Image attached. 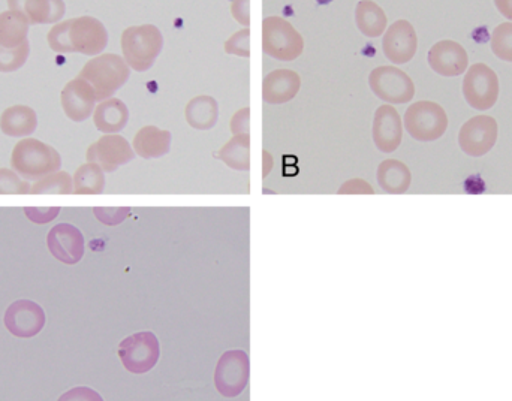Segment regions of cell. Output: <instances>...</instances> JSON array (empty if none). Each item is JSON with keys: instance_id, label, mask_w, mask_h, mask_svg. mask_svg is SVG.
Here are the masks:
<instances>
[{"instance_id": "d6986e66", "label": "cell", "mask_w": 512, "mask_h": 401, "mask_svg": "<svg viewBox=\"0 0 512 401\" xmlns=\"http://www.w3.org/2000/svg\"><path fill=\"white\" fill-rule=\"evenodd\" d=\"M300 75L291 69H276L262 80V99L265 104L282 105L291 102L300 92Z\"/></svg>"}, {"instance_id": "e575fe53", "label": "cell", "mask_w": 512, "mask_h": 401, "mask_svg": "<svg viewBox=\"0 0 512 401\" xmlns=\"http://www.w3.org/2000/svg\"><path fill=\"white\" fill-rule=\"evenodd\" d=\"M96 219L107 226H117L125 222L131 214L129 207H95L93 208Z\"/></svg>"}, {"instance_id": "4dcf8cb0", "label": "cell", "mask_w": 512, "mask_h": 401, "mask_svg": "<svg viewBox=\"0 0 512 401\" xmlns=\"http://www.w3.org/2000/svg\"><path fill=\"white\" fill-rule=\"evenodd\" d=\"M492 51L498 59L512 63V21L499 24L492 35Z\"/></svg>"}, {"instance_id": "4316f807", "label": "cell", "mask_w": 512, "mask_h": 401, "mask_svg": "<svg viewBox=\"0 0 512 401\" xmlns=\"http://www.w3.org/2000/svg\"><path fill=\"white\" fill-rule=\"evenodd\" d=\"M355 23L367 38H379L387 30L388 18L384 9L373 0H361L355 8Z\"/></svg>"}, {"instance_id": "ac0fdd59", "label": "cell", "mask_w": 512, "mask_h": 401, "mask_svg": "<svg viewBox=\"0 0 512 401\" xmlns=\"http://www.w3.org/2000/svg\"><path fill=\"white\" fill-rule=\"evenodd\" d=\"M60 102L66 117L72 122L80 123L92 116L98 101L92 86L83 78L77 77L63 87Z\"/></svg>"}, {"instance_id": "83f0119b", "label": "cell", "mask_w": 512, "mask_h": 401, "mask_svg": "<svg viewBox=\"0 0 512 401\" xmlns=\"http://www.w3.org/2000/svg\"><path fill=\"white\" fill-rule=\"evenodd\" d=\"M219 159L231 170H251V135H234L219 150Z\"/></svg>"}, {"instance_id": "f546056e", "label": "cell", "mask_w": 512, "mask_h": 401, "mask_svg": "<svg viewBox=\"0 0 512 401\" xmlns=\"http://www.w3.org/2000/svg\"><path fill=\"white\" fill-rule=\"evenodd\" d=\"M72 192H74V183H72V177L65 171H57L42 177L30 189L32 195H69Z\"/></svg>"}, {"instance_id": "7402d4cb", "label": "cell", "mask_w": 512, "mask_h": 401, "mask_svg": "<svg viewBox=\"0 0 512 401\" xmlns=\"http://www.w3.org/2000/svg\"><path fill=\"white\" fill-rule=\"evenodd\" d=\"M129 122V110L125 102L117 98L105 99L96 105L93 111V123L99 132L117 134L123 131Z\"/></svg>"}, {"instance_id": "d590c367", "label": "cell", "mask_w": 512, "mask_h": 401, "mask_svg": "<svg viewBox=\"0 0 512 401\" xmlns=\"http://www.w3.org/2000/svg\"><path fill=\"white\" fill-rule=\"evenodd\" d=\"M27 219L35 225H45L53 222L60 214V207H26L24 208Z\"/></svg>"}, {"instance_id": "836d02e7", "label": "cell", "mask_w": 512, "mask_h": 401, "mask_svg": "<svg viewBox=\"0 0 512 401\" xmlns=\"http://www.w3.org/2000/svg\"><path fill=\"white\" fill-rule=\"evenodd\" d=\"M225 53L237 57H251V29L243 27L239 32L231 35L224 44Z\"/></svg>"}, {"instance_id": "1f68e13d", "label": "cell", "mask_w": 512, "mask_h": 401, "mask_svg": "<svg viewBox=\"0 0 512 401\" xmlns=\"http://www.w3.org/2000/svg\"><path fill=\"white\" fill-rule=\"evenodd\" d=\"M29 53V42L18 48H12V50L0 47V72L18 71L29 59Z\"/></svg>"}, {"instance_id": "8992f818", "label": "cell", "mask_w": 512, "mask_h": 401, "mask_svg": "<svg viewBox=\"0 0 512 401\" xmlns=\"http://www.w3.org/2000/svg\"><path fill=\"white\" fill-rule=\"evenodd\" d=\"M406 132L420 143H432L444 137L448 116L442 105L432 101H418L406 110L403 117Z\"/></svg>"}, {"instance_id": "6da1fadb", "label": "cell", "mask_w": 512, "mask_h": 401, "mask_svg": "<svg viewBox=\"0 0 512 401\" xmlns=\"http://www.w3.org/2000/svg\"><path fill=\"white\" fill-rule=\"evenodd\" d=\"M47 42L56 53L99 56L108 45V32L98 18L83 15L54 24L48 32Z\"/></svg>"}, {"instance_id": "74e56055", "label": "cell", "mask_w": 512, "mask_h": 401, "mask_svg": "<svg viewBox=\"0 0 512 401\" xmlns=\"http://www.w3.org/2000/svg\"><path fill=\"white\" fill-rule=\"evenodd\" d=\"M231 15L240 26H251V0H233Z\"/></svg>"}, {"instance_id": "44dd1931", "label": "cell", "mask_w": 512, "mask_h": 401, "mask_svg": "<svg viewBox=\"0 0 512 401\" xmlns=\"http://www.w3.org/2000/svg\"><path fill=\"white\" fill-rule=\"evenodd\" d=\"M9 9L23 12L30 24H51L62 20L66 12L63 0H6Z\"/></svg>"}, {"instance_id": "5bb4252c", "label": "cell", "mask_w": 512, "mask_h": 401, "mask_svg": "<svg viewBox=\"0 0 512 401\" xmlns=\"http://www.w3.org/2000/svg\"><path fill=\"white\" fill-rule=\"evenodd\" d=\"M385 57L394 65H405L414 59L418 50V36L409 21L397 20L385 30L382 39Z\"/></svg>"}, {"instance_id": "7a4b0ae2", "label": "cell", "mask_w": 512, "mask_h": 401, "mask_svg": "<svg viewBox=\"0 0 512 401\" xmlns=\"http://www.w3.org/2000/svg\"><path fill=\"white\" fill-rule=\"evenodd\" d=\"M62 167L59 152L35 138L18 141L11 153V168L24 180H41Z\"/></svg>"}, {"instance_id": "60d3db41", "label": "cell", "mask_w": 512, "mask_h": 401, "mask_svg": "<svg viewBox=\"0 0 512 401\" xmlns=\"http://www.w3.org/2000/svg\"><path fill=\"white\" fill-rule=\"evenodd\" d=\"M495 5L507 20L512 21V0H495Z\"/></svg>"}, {"instance_id": "9c48e42d", "label": "cell", "mask_w": 512, "mask_h": 401, "mask_svg": "<svg viewBox=\"0 0 512 401\" xmlns=\"http://www.w3.org/2000/svg\"><path fill=\"white\" fill-rule=\"evenodd\" d=\"M501 93L499 77L486 63H475L466 71L463 96L474 110L487 111L495 107Z\"/></svg>"}, {"instance_id": "484cf974", "label": "cell", "mask_w": 512, "mask_h": 401, "mask_svg": "<svg viewBox=\"0 0 512 401\" xmlns=\"http://www.w3.org/2000/svg\"><path fill=\"white\" fill-rule=\"evenodd\" d=\"M376 177H378L379 186L387 194H405L411 188V171L397 159H387V161L381 162L376 171Z\"/></svg>"}, {"instance_id": "f1b7e54d", "label": "cell", "mask_w": 512, "mask_h": 401, "mask_svg": "<svg viewBox=\"0 0 512 401\" xmlns=\"http://www.w3.org/2000/svg\"><path fill=\"white\" fill-rule=\"evenodd\" d=\"M72 183H74V192H72V194H102L105 188L104 171H102L99 165L87 162V164L81 165V167L75 171L74 177H72Z\"/></svg>"}, {"instance_id": "603a6c76", "label": "cell", "mask_w": 512, "mask_h": 401, "mask_svg": "<svg viewBox=\"0 0 512 401\" xmlns=\"http://www.w3.org/2000/svg\"><path fill=\"white\" fill-rule=\"evenodd\" d=\"M38 126L35 110L27 105H12L0 116V131L12 138L32 135Z\"/></svg>"}, {"instance_id": "5b68a950", "label": "cell", "mask_w": 512, "mask_h": 401, "mask_svg": "<svg viewBox=\"0 0 512 401\" xmlns=\"http://www.w3.org/2000/svg\"><path fill=\"white\" fill-rule=\"evenodd\" d=\"M262 51L280 62H292L303 54L304 39L288 20L271 15L262 20Z\"/></svg>"}, {"instance_id": "cb8c5ba5", "label": "cell", "mask_w": 512, "mask_h": 401, "mask_svg": "<svg viewBox=\"0 0 512 401\" xmlns=\"http://www.w3.org/2000/svg\"><path fill=\"white\" fill-rule=\"evenodd\" d=\"M185 119L197 131H210L219 120L218 101L207 95L191 99L185 108Z\"/></svg>"}, {"instance_id": "ffe728a7", "label": "cell", "mask_w": 512, "mask_h": 401, "mask_svg": "<svg viewBox=\"0 0 512 401\" xmlns=\"http://www.w3.org/2000/svg\"><path fill=\"white\" fill-rule=\"evenodd\" d=\"M173 135L158 126H144L135 134L132 149L135 155L143 159H158L168 155L171 150Z\"/></svg>"}, {"instance_id": "ba28073f", "label": "cell", "mask_w": 512, "mask_h": 401, "mask_svg": "<svg viewBox=\"0 0 512 401\" xmlns=\"http://www.w3.org/2000/svg\"><path fill=\"white\" fill-rule=\"evenodd\" d=\"M251 378V361L242 349L227 351L219 358L215 370L216 390L227 399L239 397L248 388Z\"/></svg>"}, {"instance_id": "f35d334b", "label": "cell", "mask_w": 512, "mask_h": 401, "mask_svg": "<svg viewBox=\"0 0 512 401\" xmlns=\"http://www.w3.org/2000/svg\"><path fill=\"white\" fill-rule=\"evenodd\" d=\"M251 128V108L246 107L237 111L230 122V129L233 135L249 134Z\"/></svg>"}, {"instance_id": "2e32d148", "label": "cell", "mask_w": 512, "mask_h": 401, "mask_svg": "<svg viewBox=\"0 0 512 401\" xmlns=\"http://www.w3.org/2000/svg\"><path fill=\"white\" fill-rule=\"evenodd\" d=\"M373 143L382 153H394L403 140V122L393 105H381L373 117Z\"/></svg>"}, {"instance_id": "e0dca14e", "label": "cell", "mask_w": 512, "mask_h": 401, "mask_svg": "<svg viewBox=\"0 0 512 401\" xmlns=\"http://www.w3.org/2000/svg\"><path fill=\"white\" fill-rule=\"evenodd\" d=\"M430 68L442 77H459L469 66V56L459 42L445 39L436 42L427 56Z\"/></svg>"}, {"instance_id": "d4e9b609", "label": "cell", "mask_w": 512, "mask_h": 401, "mask_svg": "<svg viewBox=\"0 0 512 401\" xmlns=\"http://www.w3.org/2000/svg\"><path fill=\"white\" fill-rule=\"evenodd\" d=\"M30 21L23 12L8 9L0 12V47L18 48L26 44Z\"/></svg>"}, {"instance_id": "8fae6325", "label": "cell", "mask_w": 512, "mask_h": 401, "mask_svg": "<svg viewBox=\"0 0 512 401\" xmlns=\"http://www.w3.org/2000/svg\"><path fill=\"white\" fill-rule=\"evenodd\" d=\"M499 126L495 117L477 116L465 123L459 132V144L463 153L481 158L495 147Z\"/></svg>"}, {"instance_id": "52a82bcc", "label": "cell", "mask_w": 512, "mask_h": 401, "mask_svg": "<svg viewBox=\"0 0 512 401\" xmlns=\"http://www.w3.org/2000/svg\"><path fill=\"white\" fill-rule=\"evenodd\" d=\"M119 358L123 367L134 375L155 369L161 358V343L152 331L132 334L120 342Z\"/></svg>"}, {"instance_id": "277c9868", "label": "cell", "mask_w": 512, "mask_h": 401, "mask_svg": "<svg viewBox=\"0 0 512 401\" xmlns=\"http://www.w3.org/2000/svg\"><path fill=\"white\" fill-rule=\"evenodd\" d=\"M120 45L123 59L129 68L137 72H146L155 65L156 59L162 53L164 36L153 24L131 26L123 30Z\"/></svg>"}, {"instance_id": "30bf717a", "label": "cell", "mask_w": 512, "mask_h": 401, "mask_svg": "<svg viewBox=\"0 0 512 401\" xmlns=\"http://www.w3.org/2000/svg\"><path fill=\"white\" fill-rule=\"evenodd\" d=\"M369 86L376 98L390 105L408 104L414 99L412 78L396 66H379L369 75Z\"/></svg>"}, {"instance_id": "3957f363", "label": "cell", "mask_w": 512, "mask_h": 401, "mask_svg": "<svg viewBox=\"0 0 512 401\" xmlns=\"http://www.w3.org/2000/svg\"><path fill=\"white\" fill-rule=\"evenodd\" d=\"M131 75V68L119 54L107 53L90 59L81 69L78 77L92 86L96 101L110 99L117 90L125 86Z\"/></svg>"}, {"instance_id": "9a60e30c", "label": "cell", "mask_w": 512, "mask_h": 401, "mask_svg": "<svg viewBox=\"0 0 512 401\" xmlns=\"http://www.w3.org/2000/svg\"><path fill=\"white\" fill-rule=\"evenodd\" d=\"M47 246L51 255L66 265H75L83 259V232L71 223H59L53 226L47 235Z\"/></svg>"}, {"instance_id": "d6a6232c", "label": "cell", "mask_w": 512, "mask_h": 401, "mask_svg": "<svg viewBox=\"0 0 512 401\" xmlns=\"http://www.w3.org/2000/svg\"><path fill=\"white\" fill-rule=\"evenodd\" d=\"M32 186L21 179L14 170L0 168V195H27Z\"/></svg>"}, {"instance_id": "7c38bea8", "label": "cell", "mask_w": 512, "mask_h": 401, "mask_svg": "<svg viewBox=\"0 0 512 401\" xmlns=\"http://www.w3.org/2000/svg\"><path fill=\"white\" fill-rule=\"evenodd\" d=\"M135 158L134 149L125 137L107 134L90 144L86 152L87 162L99 165L104 173H114L122 165Z\"/></svg>"}, {"instance_id": "4fadbf2b", "label": "cell", "mask_w": 512, "mask_h": 401, "mask_svg": "<svg viewBox=\"0 0 512 401\" xmlns=\"http://www.w3.org/2000/svg\"><path fill=\"white\" fill-rule=\"evenodd\" d=\"M5 327L12 336L32 339L45 327L47 316L44 309L32 300H18L5 312Z\"/></svg>"}, {"instance_id": "ab89813d", "label": "cell", "mask_w": 512, "mask_h": 401, "mask_svg": "<svg viewBox=\"0 0 512 401\" xmlns=\"http://www.w3.org/2000/svg\"><path fill=\"white\" fill-rule=\"evenodd\" d=\"M372 186L369 183L364 182L363 179H352L349 182L343 183L340 186L339 194L340 195H349V194H373Z\"/></svg>"}, {"instance_id": "8d00e7d4", "label": "cell", "mask_w": 512, "mask_h": 401, "mask_svg": "<svg viewBox=\"0 0 512 401\" xmlns=\"http://www.w3.org/2000/svg\"><path fill=\"white\" fill-rule=\"evenodd\" d=\"M57 401H104L101 394L89 387H75L66 391Z\"/></svg>"}]
</instances>
